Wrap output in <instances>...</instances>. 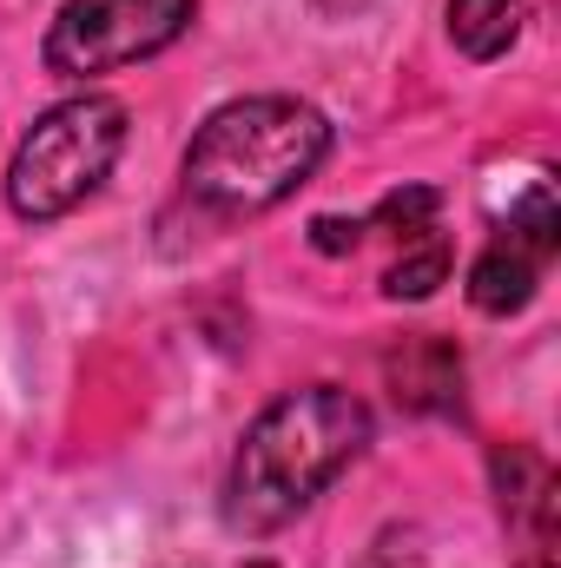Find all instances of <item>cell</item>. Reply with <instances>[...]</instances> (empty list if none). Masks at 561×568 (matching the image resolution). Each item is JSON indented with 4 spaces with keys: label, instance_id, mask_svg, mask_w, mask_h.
<instances>
[{
    "label": "cell",
    "instance_id": "6da1fadb",
    "mask_svg": "<svg viewBox=\"0 0 561 568\" xmlns=\"http://www.w3.org/2000/svg\"><path fill=\"white\" fill-rule=\"evenodd\" d=\"M370 404L344 384H304L272 397L232 456L225 476V523L238 536H272L304 516L364 449H370Z\"/></svg>",
    "mask_w": 561,
    "mask_h": 568
},
{
    "label": "cell",
    "instance_id": "7a4b0ae2",
    "mask_svg": "<svg viewBox=\"0 0 561 568\" xmlns=\"http://www.w3.org/2000/svg\"><path fill=\"white\" fill-rule=\"evenodd\" d=\"M330 159V120L297 93L225 100L178 159V185L205 219H258L317 179Z\"/></svg>",
    "mask_w": 561,
    "mask_h": 568
},
{
    "label": "cell",
    "instance_id": "3957f363",
    "mask_svg": "<svg viewBox=\"0 0 561 568\" xmlns=\"http://www.w3.org/2000/svg\"><path fill=\"white\" fill-rule=\"evenodd\" d=\"M126 152V106L106 93H80L60 100L33 120V133L20 140L13 165H7V205L33 225L67 219L73 205H86L106 172Z\"/></svg>",
    "mask_w": 561,
    "mask_h": 568
},
{
    "label": "cell",
    "instance_id": "277c9868",
    "mask_svg": "<svg viewBox=\"0 0 561 568\" xmlns=\"http://www.w3.org/2000/svg\"><path fill=\"white\" fill-rule=\"evenodd\" d=\"M198 20V0H67L47 27V67L60 80H100L165 53Z\"/></svg>",
    "mask_w": 561,
    "mask_h": 568
},
{
    "label": "cell",
    "instance_id": "5b68a950",
    "mask_svg": "<svg viewBox=\"0 0 561 568\" xmlns=\"http://www.w3.org/2000/svg\"><path fill=\"white\" fill-rule=\"evenodd\" d=\"M555 252H561L555 185H549V172H529L509 192V212H496V239L469 265V304L482 317H516L536 297L542 272L555 265Z\"/></svg>",
    "mask_w": 561,
    "mask_h": 568
},
{
    "label": "cell",
    "instance_id": "8992f818",
    "mask_svg": "<svg viewBox=\"0 0 561 568\" xmlns=\"http://www.w3.org/2000/svg\"><path fill=\"white\" fill-rule=\"evenodd\" d=\"M489 469H496V509H502L516 568H561V516L549 456L529 443H509L489 456Z\"/></svg>",
    "mask_w": 561,
    "mask_h": 568
},
{
    "label": "cell",
    "instance_id": "52a82bcc",
    "mask_svg": "<svg viewBox=\"0 0 561 568\" xmlns=\"http://www.w3.org/2000/svg\"><path fill=\"white\" fill-rule=\"evenodd\" d=\"M384 377H390V397L417 417H449L462 410V351L436 331L404 337L390 357H384Z\"/></svg>",
    "mask_w": 561,
    "mask_h": 568
},
{
    "label": "cell",
    "instance_id": "ba28073f",
    "mask_svg": "<svg viewBox=\"0 0 561 568\" xmlns=\"http://www.w3.org/2000/svg\"><path fill=\"white\" fill-rule=\"evenodd\" d=\"M449 40L469 60H502L522 40V0H449Z\"/></svg>",
    "mask_w": 561,
    "mask_h": 568
},
{
    "label": "cell",
    "instance_id": "9c48e42d",
    "mask_svg": "<svg viewBox=\"0 0 561 568\" xmlns=\"http://www.w3.org/2000/svg\"><path fill=\"white\" fill-rule=\"evenodd\" d=\"M456 272V252H449V239L436 232V225H422L404 239V252L390 258V272H384V291L397 297V304H422V297H436L442 284Z\"/></svg>",
    "mask_w": 561,
    "mask_h": 568
},
{
    "label": "cell",
    "instance_id": "30bf717a",
    "mask_svg": "<svg viewBox=\"0 0 561 568\" xmlns=\"http://www.w3.org/2000/svg\"><path fill=\"white\" fill-rule=\"evenodd\" d=\"M436 212H442V192H436V185H404V192L377 199L370 225H377V232H397V239H410V232H422V225H436Z\"/></svg>",
    "mask_w": 561,
    "mask_h": 568
},
{
    "label": "cell",
    "instance_id": "8fae6325",
    "mask_svg": "<svg viewBox=\"0 0 561 568\" xmlns=\"http://www.w3.org/2000/svg\"><path fill=\"white\" fill-rule=\"evenodd\" d=\"M364 219H310V245L317 252H357Z\"/></svg>",
    "mask_w": 561,
    "mask_h": 568
}]
</instances>
